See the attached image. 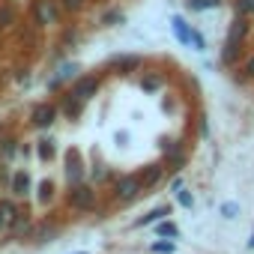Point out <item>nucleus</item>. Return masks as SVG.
Here are the masks:
<instances>
[{
    "instance_id": "1",
    "label": "nucleus",
    "mask_w": 254,
    "mask_h": 254,
    "mask_svg": "<svg viewBox=\"0 0 254 254\" xmlns=\"http://www.w3.org/2000/svg\"><path fill=\"white\" fill-rule=\"evenodd\" d=\"M248 30H251L248 15H239V12H236V18H233L230 27H227L224 48H221V63H224V66H233V63H236V57H239V51H242V42H245V36H248Z\"/></svg>"
},
{
    "instance_id": "2",
    "label": "nucleus",
    "mask_w": 254,
    "mask_h": 254,
    "mask_svg": "<svg viewBox=\"0 0 254 254\" xmlns=\"http://www.w3.org/2000/svg\"><path fill=\"white\" fill-rule=\"evenodd\" d=\"M96 203H99V197H96V189H93L90 183L69 186V191H66V206H69L72 212H93Z\"/></svg>"
},
{
    "instance_id": "3",
    "label": "nucleus",
    "mask_w": 254,
    "mask_h": 254,
    "mask_svg": "<svg viewBox=\"0 0 254 254\" xmlns=\"http://www.w3.org/2000/svg\"><path fill=\"white\" fill-rule=\"evenodd\" d=\"M30 15H33V24L36 27H51V24L60 21L63 6H60V0H33Z\"/></svg>"
},
{
    "instance_id": "4",
    "label": "nucleus",
    "mask_w": 254,
    "mask_h": 254,
    "mask_svg": "<svg viewBox=\"0 0 254 254\" xmlns=\"http://www.w3.org/2000/svg\"><path fill=\"white\" fill-rule=\"evenodd\" d=\"M141 194H144V189H141V180H138V174L120 177V180L114 183V200H117V203H135Z\"/></svg>"
},
{
    "instance_id": "5",
    "label": "nucleus",
    "mask_w": 254,
    "mask_h": 254,
    "mask_svg": "<svg viewBox=\"0 0 254 254\" xmlns=\"http://www.w3.org/2000/svg\"><path fill=\"white\" fill-rule=\"evenodd\" d=\"M162 153H165V168L168 171H174V174H180L183 168H186V162H189V153H186V147H183V141H171V138H162Z\"/></svg>"
},
{
    "instance_id": "6",
    "label": "nucleus",
    "mask_w": 254,
    "mask_h": 254,
    "mask_svg": "<svg viewBox=\"0 0 254 254\" xmlns=\"http://www.w3.org/2000/svg\"><path fill=\"white\" fill-rule=\"evenodd\" d=\"M63 168H66V183H69V186L84 183V177H87V165H84V156H81L75 147H69V150L63 153Z\"/></svg>"
},
{
    "instance_id": "7",
    "label": "nucleus",
    "mask_w": 254,
    "mask_h": 254,
    "mask_svg": "<svg viewBox=\"0 0 254 254\" xmlns=\"http://www.w3.org/2000/svg\"><path fill=\"white\" fill-rule=\"evenodd\" d=\"M60 117V108L54 102H36L33 111H30V126L33 129H51Z\"/></svg>"
},
{
    "instance_id": "8",
    "label": "nucleus",
    "mask_w": 254,
    "mask_h": 254,
    "mask_svg": "<svg viewBox=\"0 0 254 254\" xmlns=\"http://www.w3.org/2000/svg\"><path fill=\"white\" fill-rule=\"evenodd\" d=\"M30 230H33L30 206H21V212L6 224V239H30Z\"/></svg>"
},
{
    "instance_id": "9",
    "label": "nucleus",
    "mask_w": 254,
    "mask_h": 254,
    "mask_svg": "<svg viewBox=\"0 0 254 254\" xmlns=\"http://www.w3.org/2000/svg\"><path fill=\"white\" fill-rule=\"evenodd\" d=\"M165 174H168L165 162H162V165H144V168L138 171V180H141L144 194H147V191H153L156 186H162V183H165Z\"/></svg>"
},
{
    "instance_id": "10",
    "label": "nucleus",
    "mask_w": 254,
    "mask_h": 254,
    "mask_svg": "<svg viewBox=\"0 0 254 254\" xmlns=\"http://www.w3.org/2000/svg\"><path fill=\"white\" fill-rule=\"evenodd\" d=\"M138 69H141V57L138 54H114L108 60V72H114V75H132Z\"/></svg>"
},
{
    "instance_id": "11",
    "label": "nucleus",
    "mask_w": 254,
    "mask_h": 254,
    "mask_svg": "<svg viewBox=\"0 0 254 254\" xmlns=\"http://www.w3.org/2000/svg\"><path fill=\"white\" fill-rule=\"evenodd\" d=\"M30 239H33L36 245L54 242V239H60V224H57V221H51V218L36 221V224H33V230H30Z\"/></svg>"
},
{
    "instance_id": "12",
    "label": "nucleus",
    "mask_w": 254,
    "mask_h": 254,
    "mask_svg": "<svg viewBox=\"0 0 254 254\" xmlns=\"http://www.w3.org/2000/svg\"><path fill=\"white\" fill-rule=\"evenodd\" d=\"M84 102H87V99H81V96L72 93V90L63 93V96H60V105H57V108H60V117H66V120H78V117L84 114Z\"/></svg>"
},
{
    "instance_id": "13",
    "label": "nucleus",
    "mask_w": 254,
    "mask_h": 254,
    "mask_svg": "<svg viewBox=\"0 0 254 254\" xmlns=\"http://www.w3.org/2000/svg\"><path fill=\"white\" fill-rule=\"evenodd\" d=\"M9 191H12L15 197H27V194L33 191V180H30V174H27L24 168H18V171L9 177Z\"/></svg>"
},
{
    "instance_id": "14",
    "label": "nucleus",
    "mask_w": 254,
    "mask_h": 254,
    "mask_svg": "<svg viewBox=\"0 0 254 254\" xmlns=\"http://www.w3.org/2000/svg\"><path fill=\"white\" fill-rule=\"evenodd\" d=\"M171 33L177 36V42H180V45H189V48H191V42H194V27H191L186 18L174 15V18H171Z\"/></svg>"
},
{
    "instance_id": "15",
    "label": "nucleus",
    "mask_w": 254,
    "mask_h": 254,
    "mask_svg": "<svg viewBox=\"0 0 254 254\" xmlns=\"http://www.w3.org/2000/svg\"><path fill=\"white\" fill-rule=\"evenodd\" d=\"M99 87H102V78H99V75H84V78L75 81L72 93H78L81 99H93V96L99 93Z\"/></svg>"
},
{
    "instance_id": "16",
    "label": "nucleus",
    "mask_w": 254,
    "mask_h": 254,
    "mask_svg": "<svg viewBox=\"0 0 254 254\" xmlns=\"http://www.w3.org/2000/svg\"><path fill=\"white\" fill-rule=\"evenodd\" d=\"M21 153V141L15 138V135H3V138H0V162H12L15 156Z\"/></svg>"
},
{
    "instance_id": "17",
    "label": "nucleus",
    "mask_w": 254,
    "mask_h": 254,
    "mask_svg": "<svg viewBox=\"0 0 254 254\" xmlns=\"http://www.w3.org/2000/svg\"><path fill=\"white\" fill-rule=\"evenodd\" d=\"M36 159H39L42 165H51V162L57 159V141H54V138L36 141Z\"/></svg>"
},
{
    "instance_id": "18",
    "label": "nucleus",
    "mask_w": 254,
    "mask_h": 254,
    "mask_svg": "<svg viewBox=\"0 0 254 254\" xmlns=\"http://www.w3.org/2000/svg\"><path fill=\"white\" fill-rule=\"evenodd\" d=\"M165 215H171V206H168V203H162V206H156V209L144 212V215L135 221V227H147V224H156V221H162Z\"/></svg>"
},
{
    "instance_id": "19",
    "label": "nucleus",
    "mask_w": 254,
    "mask_h": 254,
    "mask_svg": "<svg viewBox=\"0 0 254 254\" xmlns=\"http://www.w3.org/2000/svg\"><path fill=\"white\" fill-rule=\"evenodd\" d=\"M54 180H42L39 186H36V203H42V206H48L51 200H54Z\"/></svg>"
},
{
    "instance_id": "20",
    "label": "nucleus",
    "mask_w": 254,
    "mask_h": 254,
    "mask_svg": "<svg viewBox=\"0 0 254 254\" xmlns=\"http://www.w3.org/2000/svg\"><path fill=\"white\" fill-rule=\"evenodd\" d=\"M18 212H21V206H18V197H15V194H12V197H0V215L6 218V224H9Z\"/></svg>"
},
{
    "instance_id": "21",
    "label": "nucleus",
    "mask_w": 254,
    "mask_h": 254,
    "mask_svg": "<svg viewBox=\"0 0 254 254\" xmlns=\"http://www.w3.org/2000/svg\"><path fill=\"white\" fill-rule=\"evenodd\" d=\"M162 87H165V78H162V75H156V72H147V75L141 78V90H144V93H150V96H153V93H159Z\"/></svg>"
},
{
    "instance_id": "22",
    "label": "nucleus",
    "mask_w": 254,
    "mask_h": 254,
    "mask_svg": "<svg viewBox=\"0 0 254 254\" xmlns=\"http://www.w3.org/2000/svg\"><path fill=\"white\" fill-rule=\"evenodd\" d=\"M156 236H159V239H177V236H180V227H177L174 221H165V218H162V221H156Z\"/></svg>"
},
{
    "instance_id": "23",
    "label": "nucleus",
    "mask_w": 254,
    "mask_h": 254,
    "mask_svg": "<svg viewBox=\"0 0 254 254\" xmlns=\"http://www.w3.org/2000/svg\"><path fill=\"white\" fill-rule=\"evenodd\" d=\"M6 27H15V6L9 3H0V30H6Z\"/></svg>"
},
{
    "instance_id": "24",
    "label": "nucleus",
    "mask_w": 254,
    "mask_h": 254,
    "mask_svg": "<svg viewBox=\"0 0 254 254\" xmlns=\"http://www.w3.org/2000/svg\"><path fill=\"white\" fill-rule=\"evenodd\" d=\"M186 6L191 12H209V9H218L221 0H186Z\"/></svg>"
},
{
    "instance_id": "25",
    "label": "nucleus",
    "mask_w": 254,
    "mask_h": 254,
    "mask_svg": "<svg viewBox=\"0 0 254 254\" xmlns=\"http://www.w3.org/2000/svg\"><path fill=\"white\" fill-rule=\"evenodd\" d=\"M75 75H78V66H75V63H66V66L60 69V75H57V78H54V81H51L48 87H51V90H57V87H60V84H63L66 78H75Z\"/></svg>"
},
{
    "instance_id": "26",
    "label": "nucleus",
    "mask_w": 254,
    "mask_h": 254,
    "mask_svg": "<svg viewBox=\"0 0 254 254\" xmlns=\"http://www.w3.org/2000/svg\"><path fill=\"white\" fill-rule=\"evenodd\" d=\"M123 21H126L123 9H108V12H102V24H108V27H120Z\"/></svg>"
},
{
    "instance_id": "27",
    "label": "nucleus",
    "mask_w": 254,
    "mask_h": 254,
    "mask_svg": "<svg viewBox=\"0 0 254 254\" xmlns=\"http://www.w3.org/2000/svg\"><path fill=\"white\" fill-rule=\"evenodd\" d=\"M174 197H177V203H180L183 209H191V206H194V197H191V191H186V189L174 191Z\"/></svg>"
},
{
    "instance_id": "28",
    "label": "nucleus",
    "mask_w": 254,
    "mask_h": 254,
    "mask_svg": "<svg viewBox=\"0 0 254 254\" xmlns=\"http://www.w3.org/2000/svg\"><path fill=\"white\" fill-rule=\"evenodd\" d=\"M150 251H153V254H174L177 245H174V242H150Z\"/></svg>"
},
{
    "instance_id": "29",
    "label": "nucleus",
    "mask_w": 254,
    "mask_h": 254,
    "mask_svg": "<svg viewBox=\"0 0 254 254\" xmlns=\"http://www.w3.org/2000/svg\"><path fill=\"white\" fill-rule=\"evenodd\" d=\"M60 6H63V12H81L87 6V0H60Z\"/></svg>"
},
{
    "instance_id": "30",
    "label": "nucleus",
    "mask_w": 254,
    "mask_h": 254,
    "mask_svg": "<svg viewBox=\"0 0 254 254\" xmlns=\"http://www.w3.org/2000/svg\"><path fill=\"white\" fill-rule=\"evenodd\" d=\"M221 215L224 218H239V203H233V200L221 203Z\"/></svg>"
},
{
    "instance_id": "31",
    "label": "nucleus",
    "mask_w": 254,
    "mask_h": 254,
    "mask_svg": "<svg viewBox=\"0 0 254 254\" xmlns=\"http://www.w3.org/2000/svg\"><path fill=\"white\" fill-rule=\"evenodd\" d=\"M236 12L251 18V15H254V0H236Z\"/></svg>"
},
{
    "instance_id": "32",
    "label": "nucleus",
    "mask_w": 254,
    "mask_h": 254,
    "mask_svg": "<svg viewBox=\"0 0 254 254\" xmlns=\"http://www.w3.org/2000/svg\"><path fill=\"white\" fill-rule=\"evenodd\" d=\"M191 48H194V51H206V36H203L200 30H194V42H191Z\"/></svg>"
},
{
    "instance_id": "33",
    "label": "nucleus",
    "mask_w": 254,
    "mask_h": 254,
    "mask_svg": "<svg viewBox=\"0 0 254 254\" xmlns=\"http://www.w3.org/2000/svg\"><path fill=\"white\" fill-rule=\"evenodd\" d=\"M242 72H245V78H254V54L245 60V66H242Z\"/></svg>"
},
{
    "instance_id": "34",
    "label": "nucleus",
    "mask_w": 254,
    "mask_h": 254,
    "mask_svg": "<svg viewBox=\"0 0 254 254\" xmlns=\"http://www.w3.org/2000/svg\"><path fill=\"white\" fill-rule=\"evenodd\" d=\"M197 135H200V138L209 135V123H206V117H200V123H197Z\"/></svg>"
},
{
    "instance_id": "35",
    "label": "nucleus",
    "mask_w": 254,
    "mask_h": 254,
    "mask_svg": "<svg viewBox=\"0 0 254 254\" xmlns=\"http://www.w3.org/2000/svg\"><path fill=\"white\" fill-rule=\"evenodd\" d=\"M180 189H186V180L183 177H174L171 180V191H180Z\"/></svg>"
},
{
    "instance_id": "36",
    "label": "nucleus",
    "mask_w": 254,
    "mask_h": 254,
    "mask_svg": "<svg viewBox=\"0 0 254 254\" xmlns=\"http://www.w3.org/2000/svg\"><path fill=\"white\" fill-rule=\"evenodd\" d=\"M0 233H6V218L0 215Z\"/></svg>"
},
{
    "instance_id": "37",
    "label": "nucleus",
    "mask_w": 254,
    "mask_h": 254,
    "mask_svg": "<svg viewBox=\"0 0 254 254\" xmlns=\"http://www.w3.org/2000/svg\"><path fill=\"white\" fill-rule=\"evenodd\" d=\"M6 180V171H3V162H0V183H3Z\"/></svg>"
},
{
    "instance_id": "38",
    "label": "nucleus",
    "mask_w": 254,
    "mask_h": 254,
    "mask_svg": "<svg viewBox=\"0 0 254 254\" xmlns=\"http://www.w3.org/2000/svg\"><path fill=\"white\" fill-rule=\"evenodd\" d=\"M248 248H254V233H251V236H248Z\"/></svg>"
},
{
    "instance_id": "39",
    "label": "nucleus",
    "mask_w": 254,
    "mask_h": 254,
    "mask_svg": "<svg viewBox=\"0 0 254 254\" xmlns=\"http://www.w3.org/2000/svg\"><path fill=\"white\" fill-rule=\"evenodd\" d=\"M81 254H84V251H81Z\"/></svg>"
}]
</instances>
